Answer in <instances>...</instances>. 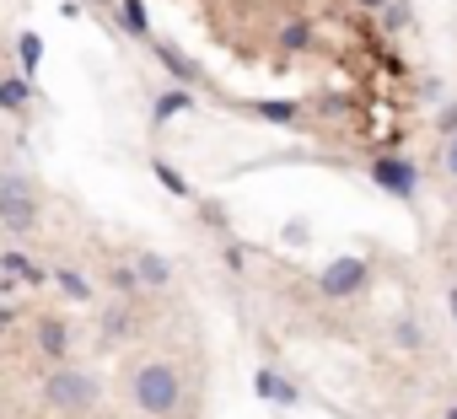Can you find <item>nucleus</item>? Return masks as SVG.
Instances as JSON below:
<instances>
[{
  "label": "nucleus",
  "instance_id": "nucleus-1",
  "mask_svg": "<svg viewBox=\"0 0 457 419\" xmlns=\"http://www.w3.org/2000/svg\"><path fill=\"white\" fill-rule=\"evenodd\" d=\"M129 392H135V408L151 414V419H162V414H172V408L183 403V382H178V371H172L167 360L140 366L135 382H129Z\"/></svg>",
  "mask_w": 457,
  "mask_h": 419
},
{
  "label": "nucleus",
  "instance_id": "nucleus-2",
  "mask_svg": "<svg viewBox=\"0 0 457 419\" xmlns=\"http://www.w3.org/2000/svg\"><path fill=\"white\" fill-rule=\"evenodd\" d=\"M0 226L38 232V188L28 177H0Z\"/></svg>",
  "mask_w": 457,
  "mask_h": 419
},
{
  "label": "nucleus",
  "instance_id": "nucleus-3",
  "mask_svg": "<svg viewBox=\"0 0 457 419\" xmlns=\"http://www.w3.org/2000/svg\"><path fill=\"white\" fill-rule=\"evenodd\" d=\"M44 398H49V408H92L97 403V376H87V371H54L49 382H44Z\"/></svg>",
  "mask_w": 457,
  "mask_h": 419
},
{
  "label": "nucleus",
  "instance_id": "nucleus-4",
  "mask_svg": "<svg viewBox=\"0 0 457 419\" xmlns=\"http://www.w3.org/2000/svg\"><path fill=\"white\" fill-rule=\"evenodd\" d=\"M366 280H371V264H366V259H355V253H345V259H334V264L318 275V291H323L328 301H345V296L366 291Z\"/></svg>",
  "mask_w": 457,
  "mask_h": 419
},
{
  "label": "nucleus",
  "instance_id": "nucleus-5",
  "mask_svg": "<svg viewBox=\"0 0 457 419\" xmlns=\"http://www.w3.org/2000/svg\"><path fill=\"white\" fill-rule=\"evenodd\" d=\"M371 183H377L382 193L403 199V204H409V199L420 193V172H414V161H403V156H393V151L371 161Z\"/></svg>",
  "mask_w": 457,
  "mask_h": 419
},
{
  "label": "nucleus",
  "instance_id": "nucleus-6",
  "mask_svg": "<svg viewBox=\"0 0 457 419\" xmlns=\"http://www.w3.org/2000/svg\"><path fill=\"white\" fill-rule=\"evenodd\" d=\"M156 60H162V70L172 76V86H183V92L204 86V70H199V60H194V54H183L178 44H156Z\"/></svg>",
  "mask_w": 457,
  "mask_h": 419
},
{
  "label": "nucleus",
  "instance_id": "nucleus-7",
  "mask_svg": "<svg viewBox=\"0 0 457 419\" xmlns=\"http://www.w3.org/2000/svg\"><path fill=\"white\" fill-rule=\"evenodd\" d=\"M253 392H259L264 403H275V408H296V403H302L296 382H286V376H280V371H270V366H259V371H253Z\"/></svg>",
  "mask_w": 457,
  "mask_h": 419
},
{
  "label": "nucleus",
  "instance_id": "nucleus-8",
  "mask_svg": "<svg viewBox=\"0 0 457 419\" xmlns=\"http://www.w3.org/2000/svg\"><path fill=\"white\" fill-rule=\"evenodd\" d=\"M194 108V92H183V86H167V92H156V103H151V129H162V124H172L178 113H188Z\"/></svg>",
  "mask_w": 457,
  "mask_h": 419
},
{
  "label": "nucleus",
  "instance_id": "nucleus-9",
  "mask_svg": "<svg viewBox=\"0 0 457 419\" xmlns=\"http://www.w3.org/2000/svg\"><path fill=\"white\" fill-rule=\"evenodd\" d=\"M248 113L264 119V124H296L302 119V103L296 97H259V103H248Z\"/></svg>",
  "mask_w": 457,
  "mask_h": 419
},
{
  "label": "nucleus",
  "instance_id": "nucleus-10",
  "mask_svg": "<svg viewBox=\"0 0 457 419\" xmlns=\"http://www.w3.org/2000/svg\"><path fill=\"white\" fill-rule=\"evenodd\" d=\"M0 280H28V285H44V280H49V269H38L28 253H17V248H12V253H0Z\"/></svg>",
  "mask_w": 457,
  "mask_h": 419
},
{
  "label": "nucleus",
  "instance_id": "nucleus-11",
  "mask_svg": "<svg viewBox=\"0 0 457 419\" xmlns=\"http://www.w3.org/2000/svg\"><path fill=\"white\" fill-rule=\"evenodd\" d=\"M129 269H135V280H140V285H172V264H167L162 253H135V264H129Z\"/></svg>",
  "mask_w": 457,
  "mask_h": 419
},
{
  "label": "nucleus",
  "instance_id": "nucleus-12",
  "mask_svg": "<svg viewBox=\"0 0 457 419\" xmlns=\"http://www.w3.org/2000/svg\"><path fill=\"white\" fill-rule=\"evenodd\" d=\"M28 103H33V81L0 76V108H6V113H28Z\"/></svg>",
  "mask_w": 457,
  "mask_h": 419
},
{
  "label": "nucleus",
  "instance_id": "nucleus-13",
  "mask_svg": "<svg viewBox=\"0 0 457 419\" xmlns=\"http://www.w3.org/2000/svg\"><path fill=\"white\" fill-rule=\"evenodd\" d=\"M151 172H156V183H162V188H167L172 199H194V183H188V177H183V172H178L172 161H162V156H151Z\"/></svg>",
  "mask_w": 457,
  "mask_h": 419
},
{
  "label": "nucleus",
  "instance_id": "nucleus-14",
  "mask_svg": "<svg viewBox=\"0 0 457 419\" xmlns=\"http://www.w3.org/2000/svg\"><path fill=\"white\" fill-rule=\"evenodd\" d=\"M119 28L129 38H145L151 33V12H145V0H119Z\"/></svg>",
  "mask_w": 457,
  "mask_h": 419
},
{
  "label": "nucleus",
  "instance_id": "nucleus-15",
  "mask_svg": "<svg viewBox=\"0 0 457 419\" xmlns=\"http://www.w3.org/2000/svg\"><path fill=\"white\" fill-rule=\"evenodd\" d=\"M17 60H22V81H33L38 65H44V38L38 33H17Z\"/></svg>",
  "mask_w": 457,
  "mask_h": 419
},
{
  "label": "nucleus",
  "instance_id": "nucleus-16",
  "mask_svg": "<svg viewBox=\"0 0 457 419\" xmlns=\"http://www.w3.org/2000/svg\"><path fill=\"white\" fill-rule=\"evenodd\" d=\"M38 344H44V355H65L71 349V328L60 317H44L38 323Z\"/></svg>",
  "mask_w": 457,
  "mask_h": 419
},
{
  "label": "nucleus",
  "instance_id": "nucleus-17",
  "mask_svg": "<svg viewBox=\"0 0 457 419\" xmlns=\"http://www.w3.org/2000/svg\"><path fill=\"white\" fill-rule=\"evenodd\" d=\"M49 280H54V285H60V291H65L71 301H92V285H87V280H81L76 269H49Z\"/></svg>",
  "mask_w": 457,
  "mask_h": 419
},
{
  "label": "nucleus",
  "instance_id": "nucleus-18",
  "mask_svg": "<svg viewBox=\"0 0 457 419\" xmlns=\"http://www.w3.org/2000/svg\"><path fill=\"white\" fill-rule=\"evenodd\" d=\"M377 22H382V33H403L409 28V6L403 0H387V6L377 12Z\"/></svg>",
  "mask_w": 457,
  "mask_h": 419
},
{
  "label": "nucleus",
  "instance_id": "nucleus-19",
  "mask_svg": "<svg viewBox=\"0 0 457 419\" xmlns=\"http://www.w3.org/2000/svg\"><path fill=\"white\" fill-rule=\"evenodd\" d=\"M307 44H312V22H286L280 49H286V54H296V49H307Z\"/></svg>",
  "mask_w": 457,
  "mask_h": 419
},
{
  "label": "nucleus",
  "instance_id": "nucleus-20",
  "mask_svg": "<svg viewBox=\"0 0 457 419\" xmlns=\"http://www.w3.org/2000/svg\"><path fill=\"white\" fill-rule=\"evenodd\" d=\"M436 135H441V140H452V135H457V97H452V103H441V113H436Z\"/></svg>",
  "mask_w": 457,
  "mask_h": 419
},
{
  "label": "nucleus",
  "instance_id": "nucleus-21",
  "mask_svg": "<svg viewBox=\"0 0 457 419\" xmlns=\"http://www.w3.org/2000/svg\"><path fill=\"white\" fill-rule=\"evenodd\" d=\"M393 339H398L403 349H420V323H414V317H398V328H393Z\"/></svg>",
  "mask_w": 457,
  "mask_h": 419
},
{
  "label": "nucleus",
  "instance_id": "nucleus-22",
  "mask_svg": "<svg viewBox=\"0 0 457 419\" xmlns=\"http://www.w3.org/2000/svg\"><path fill=\"white\" fill-rule=\"evenodd\" d=\"M307 237H312V232H307V221H291V226H286V242H291V248H302Z\"/></svg>",
  "mask_w": 457,
  "mask_h": 419
},
{
  "label": "nucleus",
  "instance_id": "nucleus-23",
  "mask_svg": "<svg viewBox=\"0 0 457 419\" xmlns=\"http://www.w3.org/2000/svg\"><path fill=\"white\" fill-rule=\"evenodd\" d=\"M243 264H248V253L232 242V248H226V269H232V275H243Z\"/></svg>",
  "mask_w": 457,
  "mask_h": 419
},
{
  "label": "nucleus",
  "instance_id": "nucleus-24",
  "mask_svg": "<svg viewBox=\"0 0 457 419\" xmlns=\"http://www.w3.org/2000/svg\"><path fill=\"white\" fill-rule=\"evenodd\" d=\"M113 285H119V291H135L140 280H135V269H113Z\"/></svg>",
  "mask_w": 457,
  "mask_h": 419
},
{
  "label": "nucleus",
  "instance_id": "nucleus-25",
  "mask_svg": "<svg viewBox=\"0 0 457 419\" xmlns=\"http://www.w3.org/2000/svg\"><path fill=\"white\" fill-rule=\"evenodd\" d=\"M108 333H113V339L124 333V307H113V312H108Z\"/></svg>",
  "mask_w": 457,
  "mask_h": 419
},
{
  "label": "nucleus",
  "instance_id": "nucleus-26",
  "mask_svg": "<svg viewBox=\"0 0 457 419\" xmlns=\"http://www.w3.org/2000/svg\"><path fill=\"white\" fill-rule=\"evenodd\" d=\"M446 177H457V135L446 140Z\"/></svg>",
  "mask_w": 457,
  "mask_h": 419
},
{
  "label": "nucleus",
  "instance_id": "nucleus-27",
  "mask_svg": "<svg viewBox=\"0 0 457 419\" xmlns=\"http://www.w3.org/2000/svg\"><path fill=\"white\" fill-rule=\"evenodd\" d=\"M12 323H17V307H12V301H0V328H12Z\"/></svg>",
  "mask_w": 457,
  "mask_h": 419
},
{
  "label": "nucleus",
  "instance_id": "nucleus-28",
  "mask_svg": "<svg viewBox=\"0 0 457 419\" xmlns=\"http://www.w3.org/2000/svg\"><path fill=\"white\" fill-rule=\"evenodd\" d=\"M446 312H452V323H457V285L446 291Z\"/></svg>",
  "mask_w": 457,
  "mask_h": 419
},
{
  "label": "nucleus",
  "instance_id": "nucleus-29",
  "mask_svg": "<svg viewBox=\"0 0 457 419\" xmlns=\"http://www.w3.org/2000/svg\"><path fill=\"white\" fill-rule=\"evenodd\" d=\"M355 6H366V12H382V6H387V0H355Z\"/></svg>",
  "mask_w": 457,
  "mask_h": 419
},
{
  "label": "nucleus",
  "instance_id": "nucleus-30",
  "mask_svg": "<svg viewBox=\"0 0 457 419\" xmlns=\"http://www.w3.org/2000/svg\"><path fill=\"white\" fill-rule=\"evenodd\" d=\"M81 6H92V12H108V0H81Z\"/></svg>",
  "mask_w": 457,
  "mask_h": 419
},
{
  "label": "nucleus",
  "instance_id": "nucleus-31",
  "mask_svg": "<svg viewBox=\"0 0 457 419\" xmlns=\"http://www.w3.org/2000/svg\"><path fill=\"white\" fill-rule=\"evenodd\" d=\"M441 419H457V408H446V414H441Z\"/></svg>",
  "mask_w": 457,
  "mask_h": 419
}]
</instances>
